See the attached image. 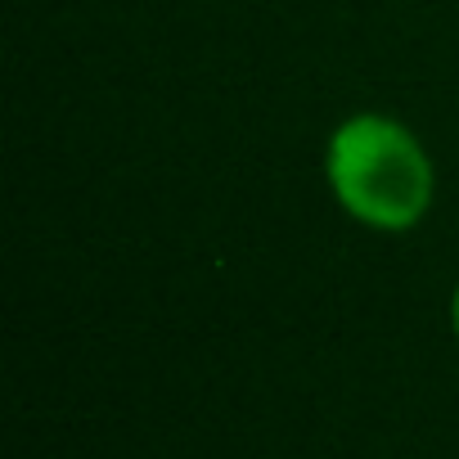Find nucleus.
Segmentation results:
<instances>
[{
  "instance_id": "obj_1",
  "label": "nucleus",
  "mask_w": 459,
  "mask_h": 459,
  "mask_svg": "<svg viewBox=\"0 0 459 459\" xmlns=\"http://www.w3.org/2000/svg\"><path fill=\"white\" fill-rule=\"evenodd\" d=\"M325 185L365 230L405 235L437 198V167L423 140L387 113H351L325 144Z\"/></svg>"
},
{
  "instance_id": "obj_2",
  "label": "nucleus",
  "mask_w": 459,
  "mask_h": 459,
  "mask_svg": "<svg viewBox=\"0 0 459 459\" xmlns=\"http://www.w3.org/2000/svg\"><path fill=\"white\" fill-rule=\"evenodd\" d=\"M450 333L459 342V280H455V293H450Z\"/></svg>"
}]
</instances>
